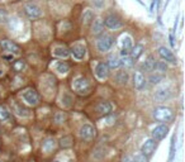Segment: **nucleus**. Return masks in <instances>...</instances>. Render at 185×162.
I'll return each instance as SVG.
<instances>
[{"mask_svg": "<svg viewBox=\"0 0 185 162\" xmlns=\"http://www.w3.org/2000/svg\"><path fill=\"white\" fill-rule=\"evenodd\" d=\"M72 89L79 95H87L91 90L90 81L86 77H84V76H77L72 81Z\"/></svg>", "mask_w": 185, "mask_h": 162, "instance_id": "obj_1", "label": "nucleus"}, {"mask_svg": "<svg viewBox=\"0 0 185 162\" xmlns=\"http://www.w3.org/2000/svg\"><path fill=\"white\" fill-rule=\"evenodd\" d=\"M152 115L155 118V120L161 122V123H166V122L172 120V118H174V112H172L170 108H167V106H157V108L153 109Z\"/></svg>", "mask_w": 185, "mask_h": 162, "instance_id": "obj_2", "label": "nucleus"}, {"mask_svg": "<svg viewBox=\"0 0 185 162\" xmlns=\"http://www.w3.org/2000/svg\"><path fill=\"white\" fill-rule=\"evenodd\" d=\"M79 135H80V138H81L82 140H86V142H89V140H91V139L95 138L96 130H95V128L92 127L91 124H84L81 128H80Z\"/></svg>", "mask_w": 185, "mask_h": 162, "instance_id": "obj_3", "label": "nucleus"}, {"mask_svg": "<svg viewBox=\"0 0 185 162\" xmlns=\"http://www.w3.org/2000/svg\"><path fill=\"white\" fill-rule=\"evenodd\" d=\"M23 100L27 105L36 106L39 103V95L34 89H27V90L23 92Z\"/></svg>", "mask_w": 185, "mask_h": 162, "instance_id": "obj_4", "label": "nucleus"}, {"mask_svg": "<svg viewBox=\"0 0 185 162\" xmlns=\"http://www.w3.org/2000/svg\"><path fill=\"white\" fill-rule=\"evenodd\" d=\"M112 46H113V38L108 34L100 36L98 41H96V47H98L100 52H108L112 48Z\"/></svg>", "mask_w": 185, "mask_h": 162, "instance_id": "obj_5", "label": "nucleus"}, {"mask_svg": "<svg viewBox=\"0 0 185 162\" xmlns=\"http://www.w3.org/2000/svg\"><path fill=\"white\" fill-rule=\"evenodd\" d=\"M24 11H26V14L28 15V18H31V19L39 18L42 15L41 8L33 3H27L26 5H24Z\"/></svg>", "mask_w": 185, "mask_h": 162, "instance_id": "obj_6", "label": "nucleus"}, {"mask_svg": "<svg viewBox=\"0 0 185 162\" xmlns=\"http://www.w3.org/2000/svg\"><path fill=\"white\" fill-rule=\"evenodd\" d=\"M0 47L3 48V51H5V52H9L11 54H18L20 53V47L14 43L13 41L10 39H3L0 42Z\"/></svg>", "mask_w": 185, "mask_h": 162, "instance_id": "obj_7", "label": "nucleus"}, {"mask_svg": "<svg viewBox=\"0 0 185 162\" xmlns=\"http://www.w3.org/2000/svg\"><path fill=\"white\" fill-rule=\"evenodd\" d=\"M132 38L129 36H124L122 37L120 39V54L123 57H127L129 56L131 53V49H132Z\"/></svg>", "mask_w": 185, "mask_h": 162, "instance_id": "obj_8", "label": "nucleus"}, {"mask_svg": "<svg viewBox=\"0 0 185 162\" xmlns=\"http://www.w3.org/2000/svg\"><path fill=\"white\" fill-rule=\"evenodd\" d=\"M103 24H105V27L109 29H118L122 27V20L114 14H109L105 19H104Z\"/></svg>", "mask_w": 185, "mask_h": 162, "instance_id": "obj_9", "label": "nucleus"}, {"mask_svg": "<svg viewBox=\"0 0 185 162\" xmlns=\"http://www.w3.org/2000/svg\"><path fill=\"white\" fill-rule=\"evenodd\" d=\"M167 132H169V127L165 124H160L157 127H155L152 130V139H155V140L163 139L167 135Z\"/></svg>", "mask_w": 185, "mask_h": 162, "instance_id": "obj_10", "label": "nucleus"}, {"mask_svg": "<svg viewBox=\"0 0 185 162\" xmlns=\"http://www.w3.org/2000/svg\"><path fill=\"white\" fill-rule=\"evenodd\" d=\"M155 148H156V140L152 139V138H150V139H147L143 144H142L141 153H142V155H145L146 157H150V156H152V153L155 152Z\"/></svg>", "mask_w": 185, "mask_h": 162, "instance_id": "obj_11", "label": "nucleus"}, {"mask_svg": "<svg viewBox=\"0 0 185 162\" xmlns=\"http://www.w3.org/2000/svg\"><path fill=\"white\" fill-rule=\"evenodd\" d=\"M158 54H160V57H161L162 59H165V61L170 62V63H176L175 54L172 53L171 49L166 48V47H160V48H158Z\"/></svg>", "mask_w": 185, "mask_h": 162, "instance_id": "obj_12", "label": "nucleus"}, {"mask_svg": "<svg viewBox=\"0 0 185 162\" xmlns=\"http://www.w3.org/2000/svg\"><path fill=\"white\" fill-rule=\"evenodd\" d=\"M108 74H109V67L107 66V63H104V62L98 63V66L95 67V76L99 80H105L108 77Z\"/></svg>", "mask_w": 185, "mask_h": 162, "instance_id": "obj_13", "label": "nucleus"}, {"mask_svg": "<svg viewBox=\"0 0 185 162\" xmlns=\"http://www.w3.org/2000/svg\"><path fill=\"white\" fill-rule=\"evenodd\" d=\"M133 85L137 90H142L146 86V79L141 71H136L133 75Z\"/></svg>", "mask_w": 185, "mask_h": 162, "instance_id": "obj_14", "label": "nucleus"}, {"mask_svg": "<svg viewBox=\"0 0 185 162\" xmlns=\"http://www.w3.org/2000/svg\"><path fill=\"white\" fill-rule=\"evenodd\" d=\"M70 53L76 59H82L86 54V48H85V46H82V44H75L72 48L70 49Z\"/></svg>", "mask_w": 185, "mask_h": 162, "instance_id": "obj_15", "label": "nucleus"}, {"mask_svg": "<svg viewBox=\"0 0 185 162\" xmlns=\"http://www.w3.org/2000/svg\"><path fill=\"white\" fill-rule=\"evenodd\" d=\"M96 112L99 114H104V115H107L113 110V105L109 103V101H100V103L96 105Z\"/></svg>", "mask_w": 185, "mask_h": 162, "instance_id": "obj_16", "label": "nucleus"}, {"mask_svg": "<svg viewBox=\"0 0 185 162\" xmlns=\"http://www.w3.org/2000/svg\"><path fill=\"white\" fill-rule=\"evenodd\" d=\"M171 97V91L169 89H160L155 92V99L158 101H166Z\"/></svg>", "mask_w": 185, "mask_h": 162, "instance_id": "obj_17", "label": "nucleus"}, {"mask_svg": "<svg viewBox=\"0 0 185 162\" xmlns=\"http://www.w3.org/2000/svg\"><path fill=\"white\" fill-rule=\"evenodd\" d=\"M103 28H104V24H103V20L102 19L92 20V23H91V32H92V34H94V36L102 34Z\"/></svg>", "mask_w": 185, "mask_h": 162, "instance_id": "obj_18", "label": "nucleus"}, {"mask_svg": "<svg viewBox=\"0 0 185 162\" xmlns=\"http://www.w3.org/2000/svg\"><path fill=\"white\" fill-rule=\"evenodd\" d=\"M14 113L16 114L18 117H22V118H27L31 115V112H29V109H27L26 106L20 105V104H14Z\"/></svg>", "mask_w": 185, "mask_h": 162, "instance_id": "obj_19", "label": "nucleus"}, {"mask_svg": "<svg viewBox=\"0 0 185 162\" xmlns=\"http://www.w3.org/2000/svg\"><path fill=\"white\" fill-rule=\"evenodd\" d=\"M128 79H129V76H128V72L125 71V70L117 71V74H115V81L119 85H125V84L128 82Z\"/></svg>", "mask_w": 185, "mask_h": 162, "instance_id": "obj_20", "label": "nucleus"}, {"mask_svg": "<svg viewBox=\"0 0 185 162\" xmlns=\"http://www.w3.org/2000/svg\"><path fill=\"white\" fill-rule=\"evenodd\" d=\"M53 56H56L58 58H67L70 56V51L66 47H54L52 51Z\"/></svg>", "mask_w": 185, "mask_h": 162, "instance_id": "obj_21", "label": "nucleus"}, {"mask_svg": "<svg viewBox=\"0 0 185 162\" xmlns=\"http://www.w3.org/2000/svg\"><path fill=\"white\" fill-rule=\"evenodd\" d=\"M54 147H56V140H54L53 138H46L43 140V143H42V150H43V152H52L54 150Z\"/></svg>", "mask_w": 185, "mask_h": 162, "instance_id": "obj_22", "label": "nucleus"}, {"mask_svg": "<svg viewBox=\"0 0 185 162\" xmlns=\"http://www.w3.org/2000/svg\"><path fill=\"white\" fill-rule=\"evenodd\" d=\"M155 59L152 56H148L147 57V59L143 62V65H142V69H143L146 72H152L155 70Z\"/></svg>", "mask_w": 185, "mask_h": 162, "instance_id": "obj_23", "label": "nucleus"}, {"mask_svg": "<svg viewBox=\"0 0 185 162\" xmlns=\"http://www.w3.org/2000/svg\"><path fill=\"white\" fill-rule=\"evenodd\" d=\"M142 52H143V46H142L141 43H138L136 44L134 47H132V49H131V58L132 59H137L138 57L142 54Z\"/></svg>", "mask_w": 185, "mask_h": 162, "instance_id": "obj_24", "label": "nucleus"}, {"mask_svg": "<svg viewBox=\"0 0 185 162\" xmlns=\"http://www.w3.org/2000/svg\"><path fill=\"white\" fill-rule=\"evenodd\" d=\"M9 119H10V112H9V109H8L5 105L0 104V120L5 122V120H9Z\"/></svg>", "mask_w": 185, "mask_h": 162, "instance_id": "obj_25", "label": "nucleus"}, {"mask_svg": "<svg viewBox=\"0 0 185 162\" xmlns=\"http://www.w3.org/2000/svg\"><path fill=\"white\" fill-rule=\"evenodd\" d=\"M92 20H94V14H92L91 10H86L85 13H84L82 15V24L84 25H90L92 23Z\"/></svg>", "mask_w": 185, "mask_h": 162, "instance_id": "obj_26", "label": "nucleus"}, {"mask_svg": "<svg viewBox=\"0 0 185 162\" xmlns=\"http://www.w3.org/2000/svg\"><path fill=\"white\" fill-rule=\"evenodd\" d=\"M72 142H74V139L71 135H65V137H62L60 139V146L62 148H70L72 146Z\"/></svg>", "mask_w": 185, "mask_h": 162, "instance_id": "obj_27", "label": "nucleus"}, {"mask_svg": "<svg viewBox=\"0 0 185 162\" xmlns=\"http://www.w3.org/2000/svg\"><path fill=\"white\" fill-rule=\"evenodd\" d=\"M108 67H110V69H117V67L120 66V62L117 56H114V54H112V56H109L108 58V63H107Z\"/></svg>", "mask_w": 185, "mask_h": 162, "instance_id": "obj_28", "label": "nucleus"}, {"mask_svg": "<svg viewBox=\"0 0 185 162\" xmlns=\"http://www.w3.org/2000/svg\"><path fill=\"white\" fill-rule=\"evenodd\" d=\"M155 70L157 71V74H165L166 70H167V66H166V63L163 62V61H157L156 63H155Z\"/></svg>", "mask_w": 185, "mask_h": 162, "instance_id": "obj_29", "label": "nucleus"}, {"mask_svg": "<svg viewBox=\"0 0 185 162\" xmlns=\"http://www.w3.org/2000/svg\"><path fill=\"white\" fill-rule=\"evenodd\" d=\"M70 70V66L67 65L66 62H57L56 63V71H58L60 74H66V72H69Z\"/></svg>", "mask_w": 185, "mask_h": 162, "instance_id": "obj_30", "label": "nucleus"}, {"mask_svg": "<svg viewBox=\"0 0 185 162\" xmlns=\"http://www.w3.org/2000/svg\"><path fill=\"white\" fill-rule=\"evenodd\" d=\"M61 100H62V105L66 106V108H70V106L72 105V101H74L72 96H71L70 94H64Z\"/></svg>", "mask_w": 185, "mask_h": 162, "instance_id": "obj_31", "label": "nucleus"}, {"mask_svg": "<svg viewBox=\"0 0 185 162\" xmlns=\"http://www.w3.org/2000/svg\"><path fill=\"white\" fill-rule=\"evenodd\" d=\"M13 69L16 72H22L24 69H26V61L24 59H19V61H15L13 63Z\"/></svg>", "mask_w": 185, "mask_h": 162, "instance_id": "obj_32", "label": "nucleus"}, {"mask_svg": "<svg viewBox=\"0 0 185 162\" xmlns=\"http://www.w3.org/2000/svg\"><path fill=\"white\" fill-rule=\"evenodd\" d=\"M163 80V75L162 74H157V72H155V74H151L150 75V82L151 84H158L160 81Z\"/></svg>", "mask_w": 185, "mask_h": 162, "instance_id": "obj_33", "label": "nucleus"}, {"mask_svg": "<svg viewBox=\"0 0 185 162\" xmlns=\"http://www.w3.org/2000/svg\"><path fill=\"white\" fill-rule=\"evenodd\" d=\"M119 62H120V65H123L124 67L131 69V67L133 66V63H134V59H132L129 56H127V57H123L122 59H119Z\"/></svg>", "mask_w": 185, "mask_h": 162, "instance_id": "obj_34", "label": "nucleus"}, {"mask_svg": "<svg viewBox=\"0 0 185 162\" xmlns=\"http://www.w3.org/2000/svg\"><path fill=\"white\" fill-rule=\"evenodd\" d=\"M66 119H67V115H66V113H64V112H57L56 114H54V117H53V120L56 123H64Z\"/></svg>", "mask_w": 185, "mask_h": 162, "instance_id": "obj_35", "label": "nucleus"}, {"mask_svg": "<svg viewBox=\"0 0 185 162\" xmlns=\"http://www.w3.org/2000/svg\"><path fill=\"white\" fill-rule=\"evenodd\" d=\"M175 142H176V135L174 134L171 138V144H170V158H169V162L172 161L174 158V153H175Z\"/></svg>", "mask_w": 185, "mask_h": 162, "instance_id": "obj_36", "label": "nucleus"}, {"mask_svg": "<svg viewBox=\"0 0 185 162\" xmlns=\"http://www.w3.org/2000/svg\"><path fill=\"white\" fill-rule=\"evenodd\" d=\"M133 161L134 162H147V157L145 155H142V153H137V155L133 157Z\"/></svg>", "mask_w": 185, "mask_h": 162, "instance_id": "obj_37", "label": "nucleus"}, {"mask_svg": "<svg viewBox=\"0 0 185 162\" xmlns=\"http://www.w3.org/2000/svg\"><path fill=\"white\" fill-rule=\"evenodd\" d=\"M92 4H94L95 8L102 9V8L104 6V4H105V0H92Z\"/></svg>", "mask_w": 185, "mask_h": 162, "instance_id": "obj_38", "label": "nucleus"}, {"mask_svg": "<svg viewBox=\"0 0 185 162\" xmlns=\"http://www.w3.org/2000/svg\"><path fill=\"white\" fill-rule=\"evenodd\" d=\"M6 20V10L0 9V22H5Z\"/></svg>", "mask_w": 185, "mask_h": 162, "instance_id": "obj_39", "label": "nucleus"}, {"mask_svg": "<svg viewBox=\"0 0 185 162\" xmlns=\"http://www.w3.org/2000/svg\"><path fill=\"white\" fill-rule=\"evenodd\" d=\"M122 162H134L133 161V156H124Z\"/></svg>", "mask_w": 185, "mask_h": 162, "instance_id": "obj_40", "label": "nucleus"}, {"mask_svg": "<svg viewBox=\"0 0 185 162\" xmlns=\"http://www.w3.org/2000/svg\"><path fill=\"white\" fill-rule=\"evenodd\" d=\"M3 58H4V59H8V61H13L14 56H13V54H4Z\"/></svg>", "mask_w": 185, "mask_h": 162, "instance_id": "obj_41", "label": "nucleus"}, {"mask_svg": "<svg viewBox=\"0 0 185 162\" xmlns=\"http://www.w3.org/2000/svg\"><path fill=\"white\" fill-rule=\"evenodd\" d=\"M170 44H171V47H174L175 46V42H174V34H170Z\"/></svg>", "mask_w": 185, "mask_h": 162, "instance_id": "obj_42", "label": "nucleus"}, {"mask_svg": "<svg viewBox=\"0 0 185 162\" xmlns=\"http://www.w3.org/2000/svg\"><path fill=\"white\" fill-rule=\"evenodd\" d=\"M156 1H157V0H153V1H152V5H151V11H153V8H155V5H156Z\"/></svg>", "mask_w": 185, "mask_h": 162, "instance_id": "obj_43", "label": "nucleus"}, {"mask_svg": "<svg viewBox=\"0 0 185 162\" xmlns=\"http://www.w3.org/2000/svg\"><path fill=\"white\" fill-rule=\"evenodd\" d=\"M53 162H60V161H53Z\"/></svg>", "mask_w": 185, "mask_h": 162, "instance_id": "obj_44", "label": "nucleus"}]
</instances>
